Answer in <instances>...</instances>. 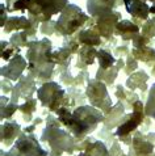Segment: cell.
Masks as SVG:
<instances>
[{
    "label": "cell",
    "instance_id": "ac0fdd59",
    "mask_svg": "<svg viewBox=\"0 0 155 156\" xmlns=\"http://www.w3.org/2000/svg\"><path fill=\"white\" fill-rule=\"evenodd\" d=\"M2 109H3V112H2V117H3V118H4V115H5V106H2ZM7 109H8V112H7V117L8 115H11L12 113H13V112L17 109V106L15 105V104H13V105H11V106H8L7 108Z\"/></svg>",
    "mask_w": 155,
    "mask_h": 156
},
{
    "label": "cell",
    "instance_id": "7c38bea8",
    "mask_svg": "<svg viewBox=\"0 0 155 156\" xmlns=\"http://www.w3.org/2000/svg\"><path fill=\"white\" fill-rule=\"evenodd\" d=\"M5 27L7 32H11L13 29H28L31 27V23L25 17H11L5 24Z\"/></svg>",
    "mask_w": 155,
    "mask_h": 156
},
{
    "label": "cell",
    "instance_id": "8fae6325",
    "mask_svg": "<svg viewBox=\"0 0 155 156\" xmlns=\"http://www.w3.org/2000/svg\"><path fill=\"white\" fill-rule=\"evenodd\" d=\"M141 118H142V114L139 113V110H135L134 114H133L130 118H129V122L128 123H124L121 127L118 129V135H121V134H128L129 131H132L133 129H135V126L141 122Z\"/></svg>",
    "mask_w": 155,
    "mask_h": 156
},
{
    "label": "cell",
    "instance_id": "9a60e30c",
    "mask_svg": "<svg viewBox=\"0 0 155 156\" xmlns=\"http://www.w3.org/2000/svg\"><path fill=\"white\" fill-rule=\"evenodd\" d=\"M145 110H146V114L155 119V84L151 87V89H150L147 104H146V109Z\"/></svg>",
    "mask_w": 155,
    "mask_h": 156
},
{
    "label": "cell",
    "instance_id": "4fadbf2b",
    "mask_svg": "<svg viewBox=\"0 0 155 156\" xmlns=\"http://www.w3.org/2000/svg\"><path fill=\"white\" fill-rule=\"evenodd\" d=\"M2 135H5V134H8L5 139H3L4 143H9L8 140H12L15 139V138L17 136V134H19V130H20V126L16 123H4L3 127H2Z\"/></svg>",
    "mask_w": 155,
    "mask_h": 156
},
{
    "label": "cell",
    "instance_id": "6da1fadb",
    "mask_svg": "<svg viewBox=\"0 0 155 156\" xmlns=\"http://www.w3.org/2000/svg\"><path fill=\"white\" fill-rule=\"evenodd\" d=\"M59 121L70 129V131L76 136H83L87 133L97 126L99 122L103 121V113L92 106H80L70 113L66 108L58 109Z\"/></svg>",
    "mask_w": 155,
    "mask_h": 156
},
{
    "label": "cell",
    "instance_id": "44dd1931",
    "mask_svg": "<svg viewBox=\"0 0 155 156\" xmlns=\"http://www.w3.org/2000/svg\"><path fill=\"white\" fill-rule=\"evenodd\" d=\"M15 2H16V0H7V3H8V4H11V3H15Z\"/></svg>",
    "mask_w": 155,
    "mask_h": 156
},
{
    "label": "cell",
    "instance_id": "e0dca14e",
    "mask_svg": "<svg viewBox=\"0 0 155 156\" xmlns=\"http://www.w3.org/2000/svg\"><path fill=\"white\" fill-rule=\"evenodd\" d=\"M31 4V0H16L13 3V11H27Z\"/></svg>",
    "mask_w": 155,
    "mask_h": 156
},
{
    "label": "cell",
    "instance_id": "5b68a950",
    "mask_svg": "<svg viewBox=\"0 0 155 156\" xmlns=\"http://www.w3.org/2000/svg\"><path fill=\"white\" fill-rule=\"evenodd\" d=\"M8 156H46V152L40 147L34 136L23 134L12 147Z\"/></svg>",
    "mask_w": 155,
    "mask_h": 156
},
{
    "label": "cell",
    "instance_id": "5bb4252c",
    "mask_svg": "<svg viewBox=\"0 0 155 156\" xmlns=\"http://www.w3.org/2000/svg\"><path fill=\"white\" fill-rule=\"evenodd\" d=\"M79 156H108V152H106V148L103 143L96 142L84 154H81Z\"/></svg>",
    "mask_w": 155,
    "mask_h": 156
},
{
    "label": "cell",
    "instance_id": "277c9868",
    "mask_svg": "<svg viewBox=\"0 0 155 156\" xmlns=\"http://www.w3.org/2000/svg\"><path fill=\"white\" fill-rule=\"evenodd\" d=\"M67 4V0H31L28 12L34 17L44 16L45 20H50L51 16L61 13Z\"/></svg>",
    "mask_w": 155,
    "mask_h": 156
},
{
    "label": "cell",
    "instance_id": "30bf717a",
    "mask_svg": "<svg viewBox=\"0 0 155 156\" xmlns=\"http://www.w3.org/2000/svg\"><path fill=\"white\" fill-rule=\"evenodd\" d=\"M124 3L129 13L139 19H146L150 12V8L143 0H124Z\"/></svg>",
    "mask_w": 155,
    "mask_h": 156
},
{
    "label": "cell",
    "instance_id": "ffe728a7",
    "mask_svg": "<svg viewBox=\"0 0 155 156\" xmlns=\"http://www.w3.org/2000/svg\"><path fill=\"white\" fill-rule=\"evenodd\" d=\"M31 104H32V108H33V109H34V105H36V101H34V100H31ZM27 109H29L28 101H27V104H25V105H23V106H21V110H23V112H24V113H25V112H27Z\"/></svg>",
    "mask_w": 155,
    "mask_h": 156
},
{
    "label": "cell",
    "instance_id": "ba28073f",
    "mask_svg": "<svg viewBox=\"0 0 155 156\" xmlns=\"http://www.w3.org/2000/svg\"><path fill=\"white\" fill-rule=\"evenodd\" d=\"M42 139H47V143H50V146L54 150L59 148V151L66 148V146L72 142L71 136L67 133H64L63 130H59L57 127H47L45 130Z\"/></svg>",
    "mask_w": 155,
    "mask_h": 156
},
{
    "label": "cell",
    "instance_id": "8992f818",
    "mask_svg": "<svg viewBox=\"0 0 155 156\" xmlns=\"http://www.w3.org/2000/svg\"><path fill=\"white\" fill-rule=\"evenodd\" d=\"M63 97V90L57 83H47L38 89V98L44 106L50 110H57Z\"/></svg>",
    "mask_w": 155,
    "mask_h": 156
},
{
    "label": "cell",
    "instance_id": "7402d4cb",
    "mask_svg": "<svg viewBox=\"0 0 155 156\" xmlns=\"http://www.w3.org/2000/svg\"><path fill=\"white\" fill-rule=\"evenodd\" d=\"M153 2H155V0H153Z\"/></svg>",
    "mask_w": 155,
    "mask_h": 156
},
{
    "label": "cell",
    "instance_id": "7a4b0ae2",
    "mask_svg": "<svg viewBox=\"0 0 155 156\" xmlns=\"http://www.w3.org/2000/svg\"><path fill=\"white\" fill-rule=\"evenodd\" d=\"M28 50L29 70L41 79H47L53 71V59H51V43L49 40L40 42H31Z\"/></svg>",
    "mask_w": 155,
    "mask_h": 156
},
{
    "label": "cell",
    "instance_id": "2e32d148",
    "mask_svg": "<svg viewBox=\"0 0 155 156\" xmlns=\"http://www.w3.org/2000/svg\"><path fill=\"white\" fill-rule=\"evenodd\" d=\"M97 57H99V62H100L101 70H108L109 67H112V64L114 63L113 57H112L109 53H106V51H99Z\"/></svg>",
    "mask_w": 155,
    "mask_h": 156
},
{
    "label": "cell",
    "instance_id": "52a82bcc",
    "mask_svg": "<svg viewBox=\"0 0 155 156\" xmlns=\"http://www.w3.org/2000/svg\"><path fill=\"white\" fill-rule=\"evenodd\" d=\"M116 0H87V9L89 15L97 19H106L113 15Z\"/></svg>",
    "mask_w": 155,
    "mask_h": 156
},
{
    "label": "cell",
    "instance_id": "3957f363",
    "mask_svg": "<svg viewBox=\"0 0 155 156\" xmlns=\"http://www.w3.org/2000/svg\"><path fill=\"white\" fill-rule=\"evenodd\" d=\"M87 21V15L75 4H67L57 21V29L63 36H70Z\"/></svg>",
    "mask_w": 155,
    "mask_h": 156
},
{
    "label": "cell",
    "instance_id": "9c48e42d",
    "mask_svg": "<svg viewBox=\"0 0 155 156\" xmlns=\"http://www.w3.org/2000/svg\"><path fill=\"white\" fill-rule=\"evenodd\" d=\"M25 60L20 57V55H15L13 59L9 62L7 67H4L2 70L3 76H7L11 80H17V77L21 75V72L25 68Z\"/></svg>",
    "mask_w": 155,
    "mask_h": 156
},
{
    "label": "cell",
    "instance_id": "d6986e66",
    "mask_svg": "<svg viewBox=\"0 0 155 156\" xmlns=\"http://www.w3.org/2000/svg\"><path fill=\"white\" fill-rule=\"evenodd\" d=\"M5 5L2 4V27H5Z\"/></svg>",
    "mask_w": 155,
    "mask_h": 156
}]
</instances>
